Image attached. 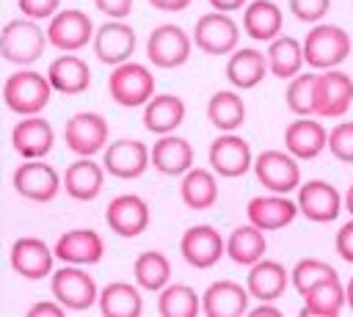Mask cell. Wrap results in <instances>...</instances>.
Listing matches in <instances>:
<instances>
[{"mask_svg":"<svg viewBox=\"0 0 353 317\" xmlns=\"http://www.w3.org/2000/svg\"><path fill=\"white\" fill-rule=\"evenodd\" d=\"M350 36L339 25L314 22V28L303 39V58L312 69H336L350 55Z\"/></svg>","mask_w":353,"mask_h":317,"instance_id":"1","label":"cell"},{"mask_svg":"<svg viewBox=\"0 0 353 317\" xmlns=\"http://www.w3.org/2000/svg\"><path fill=\"white\" fill-rule=\"evenodd\" d=\"M50 94H52L50 77L30 72V69L8 74L3 83V99H6L8 110H14L19 116H36L39 110H44L50 102Z\"/></svg>","mask_w":353,"mask_h":317,"instance_id":"2","label":"cell"},{"mask_svg":"<svg viewBox=\"0 0 353 317\" xmlns=\"http://www.w3.org/2000/svg\"><path fill=\"white\" fill-rule=\"evenodd\" d=\"M108 91H110V99L121 108H138V105H146L154 94V77L152 72L143 66V63H119L113 72H110V80H108Z\"/></svg>","mask_w":353,"mask_h":317,"instance_id":"3","label":"cell"},{"mask_svg":"<svg viewBox=\"0 0 353 317\" xmlns=\"http://www.w3.org/2000/svg\"><path fill=\"white\" fill-rule=\"evenodd\" d=\"M254 174L259 185L270 193H292L301 187V165L298 157L279 149H265L254 160Z\"/></svg>","mask_w":353,"mask_h":317,"instance_id":"4","label":"cell"},{"mask_svg":"<svg viewBox=\"0 0 353 317\" xmlns=\"http://www.w3.org/2000/svg\"><path fill=\"white\" fill-rule=\"evenodd\" d=\"M50 39L44 36V30L36 22L28 19H11L3 30H0V55L8 63H33L41 52L44 44Z\"/></svg>","mask_w":353,"mask_h":317,"instance_id":"5","label":"cell"},{"mask_svg":"<svg viewBox=\"0 0 353 317\" xmlns=\"http://www.w3.org/2000/svg\"><path fill=\"white\" fill-rule=\"evenodd\" d=\"M353 105V77L342 69H323L314 85V116L342 119Z\"/></svg>","mask_w":353,"mask_h":317,"instance_id":"6","label":"cell"},{"mask_svg":"<svg viewBox=\"0 0 353 317\" xmlns=\"http://www.w3.org/2000/svg\"><path fill=\"white\" fill-rule=\"evenodd\" d=\"M345 196L325 179H309L298 187V209L312 223H331L339 218Z\"/></svg>","mask_w":353,"mask_h":317,"instance_id":"7","label":"cell"},{"mask_svg":"<svg viewBox=\"0 0 353 317\" xmlns=\"http://www.w3.org/2000/svg\"><path fill=\"white\" fill-rule=\"evenodd\" d=\"M240 30L237 22L226 14V11H210L204 17L196 19L193 25V41L199 50L210 52V55H226L237 47Z\"/></svg>","mask_w":353,"mask_h":317,"instance_id":"8","label":"cell"},{"mask_svg":"<svg viewBox=\"0 0 353 317\" xmlns=\"http://www.w3.org/2000/svg\"><path fill=\"white\" fill-rule=\"evenodd\" d=\"M146 55L160 69L182 66L188 61V55H190V39L179 25H157L149 33Z\"/></svg>","mask_w":353,"mask_h":317,"instance_id":"9","label":"cell"},{"mask_svg":"<svg viewBox=\"0 0 353 317\" xmlns=\"http://www.w3.org/2000/svg\"><path fill=\"white\" fill-rule=\"evenodd\" d=\"M50 289L58 298V303L72 309V311H83L94 300H99L94 278L88 273H83L80 267H61V270H55L52 281H50Z\"/></svg>","mask_w":353,"mask_h":317,"instance_id":"10","label":"cell"},{"mask_svg":"<svg viewBox=\"0 0 353 317\" xmlns=\"http://www.w3.org/2000/svg\"><path fill=\"white\" fill-rule=\"evenodd\" d=\"M63 141L74 154L91 157L108 143V121L99 113H74L63 127Z\"/></svg>","mask_w":353,"mask_h":317,"instance_id":"11","label":"cell"},{"mask_svg":"<svg viewBox=\"0 0 353 317\" xmlns=\"http://www.w3.org/2000/svg\"><path fill=\"white\" fill-rule=\"evenodd\" d=\"M91 36H94V25H91L88 14H83L77 8H66V11L52 14L50 28H47L50 44L63 50V52H74V50L85 47Z\"/></svg>","mask_w":353,"mask_h":317,"instance_id":"12","label":"cell"},{"mask_svg":"<svg viewBox=\"0 0 353 317\" xmlns=\"http://www.w3.org/2000/svg\"><path fill=\"white\" fill-rule=\"evenodd\" d=\"M210 165L215 174L221 176H243L248 168H254V157H251V146L248 141H243L240 135H218L210 143Z\"/></svg>","mask_w":353,"mask_h":317,"instance_id":"13","label":"cell"},{"mask_svg":"<svg viewBox=\"0 0 353 317\" xmlns=\"http://www.w3.org/2000/svg\"><path fill=\"white\" fill-rule=\"evenodd\" d=\"M298 201L287 198V193H270V196H256L248 201L245 215L254 226H259L262 232H276L284 229L295 221L298 215Z\"/></svg>","mask_w":353,"mask_h":317,"instance_id":"14","label":"cell"},{"mask_svg":"<svg viewBox=\"0 0 353 317\" xmlns=\"http://www.w3.org/2000/svg\"><path fill=\"white\" fill-rule=\"evenodd\" d=\"M179 251H182L188 265H193V267H212L226 254V243H223V237L212 226L199 223V226H190L182 234Z\"/></svg>","mask_w":353,"mask_h":317,"instance_id":"15","label":"cell"},{"mask_svg":"<svg viewBox=\"0 0 353 317\" xmlns=\"http://www.w3.org/2000/svg\"><path fill=\"white\" fill-rule=\"evenodd\" d=\"M14 187L19 196H25L30 201H52L61 187V176L52 165L41 163V160H30L14 171Z\"/></svg>","mask_w":353,"mask_h":317,"instance_id":"16","label":"cell"},{"mask_svg":"<svg viewBox=\"0 0 353 317\" xmlns=\"http://www.w3.org/2000/svg\"><path fill=\"white\" fill-rule=\"evenodd\" d=\"M284 146L298 160H314L323 149H328V132L317 119L298 116L284 130Z\"/></svg>","mask_w":353,"mask_h":317,"instance_id":"17","label":"cell"},{"mask_svg":"<svg viewBox=\"0 0 353 317\" xmlns=\"http://www.w3.org/2000/svg\"><path fill=\"white\" fill-rule=\"evenodd\" d=\"M248 287L237 281H212L201 295V311L210 317H240L248 311Z\"/></svg>","mask_w":353,"mask_h":317,"instance_id":"18","label":"cell"},{"mask_svg":"<svg viewBox=\"0 0 353 317\" xmlns=\"http://www.w3.org/2000/svg\"><path fill=\"white\" fill-rule=\"evenodd\" d=\"M149 160H152V152L141 141L121 138V141H116L105 149L102 165H105V171H110L119 179H135L146 171Z\"/></svg>","mask_w":353,"mask_h":317,"instance_id":"19","label":"cell"},{"mask_svg":"<svg viewBox=\"0 0 353 317\" xmlns=\"http://www.w3.org/2000/svg\"><path fill=\"white\" fill-rule=\"evenodd\" d=\"M105 221L119 237H138L149 226V207L138 196H116L108 204Z\"/></svg>","mask_w":353,"mask_h":317,"instance_id":"20","label":"cell"},{"mask_svg":"<svg viewBox=\"0 0 353 317\" xmlns=\"http://www.w3.org/2000/svg\"><path fill=\"white\" fill-rule=\"evenodd\" d=\"M135 50V30L124 22H105L94 33V55L102 63L119 66L124 63Z\"/></svg>","mask_w":353,"mask_h":317,"instance_id":"21","label":"cell"},{"mask_svg":"<svg viewBox=\"0 0 353 317\" xmlns=\"http://www.w3.org/2000/svg\"><path fill=\"white\" fill-rule=\"evenodd\" d=\"M52 256L55 251H50L47 243L39 237H19L11 245V267L22 278H44L52 270Z\"/></svg>","mask_w":353,"mask_h":317,"instance_id":"22","label":"cell"},{"mask_svg":"<svg viewBox=\"0 0 353 317\" xmlns=\"http://www.w3.org/2000/svg\"><path fill=\"white\" fill-rule=\"evenodd\" d=\"M287 284H290L287 267L281 262L265 259V256L251 265L248 278H245V287H248V292L256 300H276V298H281L284 289H287Z\"/></svg>","mask_w":353,"mask_h":317,"instance_id":"23","label":"cell"},{"mask_svg":"<svg viewBox=\"0 0 353 317\" xmlns=\"http://www.w3.org/2000/svg\"><path fill=\"white\" fill-rule=\"evenodd\" d=\"M270 72L268 66V55L254 50V47H243V50H234L226 61V77L234 88H254L265 80V74Z\"/></svg>","mask_w":353,"mask_h":317,"instance_id":"24","label":"cell"},{"mask_svg":"<svg viewBox=\"0 0 353 317\" xmlns=\"http://www.w3.org/2000/svg\"><path fill=\"white\" fill-rule=\"evenodd\" d=\"M52 141H55V132H52L50 121L39 119V116H30L11 130V143H14L17 154H22L28 160L44 157L52 149Z\"/></svg>","mask_w":353,"mask_h":317,"instance_id":"25","label":"cell"},{"mask_svg":"<svg viewBox=\"0 0 353 317\" xmlns=\"http://www.w3.org/2000/svg\"><path fill=\"white\" fill-rule=\"evenodd\" d=\"M105 243L91 229H72L55 243V256L72 265H94L102 259Z\"/></svg>","mask_w":353,"mask_h":317,"instance_id":"26","label":"cell"},{"mask_svg":"<svg viewBox=\"0 0 353 317\" xmlns=\"http://www.w3.org/2000/svg\"><path fill=\"white\" fill-rule=\"evenodd\" d=\"M301 298H303L301 314H312V317H336L347 306V292H345L339 276H331V278L314 284Z\"/></svg>","mask_w":353,"mask_h":317,"instance_id":"27","label":"cell"},{"mask_svg":"<svg viewBox=\"0 0 353 317\" xmlns=\"http://www.w3.org/2000/svg\"><path fill=\"white\" fill-rule=\"evenodd\" d=\"M149 152H152V165L168 176L185 174L193 165V146L179 135H163Z\"/></svg>","mask_w":353,"mask_h":317,"instance_id":"28","label":"cell"},{"mask_svg":"<svg viewBox=\"0 0 353 317\" xmlns=\"http://www.w3.org/2000/svg\"><path fill=\"white\" fill-rule=\"evenodd\" d=\"M284 17L273 0H251L243 11V28L256 41H270L281 33Z\"/></svg>","mask_w":353,"mask_h":317,"instance_id":"29","label":"cell"},{"mask_svg":"<svg viewBox=\"0 0 353 317\" xmlns=\"http://www.w3.org/2000/svg\"><path fill=\"white\" fill-rule=\"evenodd\" d=\"M47 77H50V85L61 94H80L91 85V69L83 58L77 55H61L50 63L47 69Z\"/></svg>","mask_w":353,"mask_h":317,"instance_id":"30","label":"cell"},{"mask_svg":"<svg viewBox=\"0 0 353 317\" xmlns=\"http://www.w3.org/2000/svg\"><path fill=\"white\" fill-rule=\"evenodd\" d=\"M182 119H185V102L174 94L152 96L143 108V127L157 135H168L182 124Z\"/></svg>","mask_w":353,"mask_h":317,"instance_id":"31","label":"cell"},{"mask_svg":"<svg viewBox=\"0 0 353 317\" xmlns=\"http://www.w3.org/2000/svg\"><path fill=\"white\" fill-rule=\"evenodd\" d=\"M102 179H105V171L102 165H97L91 157H83L77 163H72L63 174V187L72 198L77 201H91L99 196L102 190Z\"/></svg>","mask_w":353,"mask_h":317,"instance_id":"32","label":"cell"},{"mask_svg":"<svg viewBox=\"0 0 353 317\" xmlns=\"http://www.w3.org/2000/svg\"><path fill=\"white\" fill-rule=\"evenodd\" d=\"M268 66H270V74L273 77H281V80H290L301 72V66L306 63L303 58V41L292 39V36H276L270 39V47H268Z\"/></svg>","mask_w":353,"mask_h":317,"instance_id":"33","label":"cell"},{"mask_svg":"<svg viewBox=\"0 0 353 317\" xmlns=\"http://www.w3.org/2000/svg\"><path fill=\"white\" fill-rule=\"evenodd\" d=\"M265 251H268V240H265L262 229L254 226L251 221L245 226H237L226 240V256L237 265H245V267L259 262L265 256Z\"/></svg>","mask_w":353,"mask_h":317,"instance_id":"34","label":"cell"},{"mask_svg":"<svg viewBox=\"0 0 353 317\" xmlns=\"http://www.w3.org/2000/svg\"><path fill=\"white\" fill-rule=\"evenodd\" d=\"M99 311L105 317H138L143 311V303L132 284L113 281L99 292Z\"/></svg>","mask_w":353,"mask_h":317,"instance_id":"35","label":"cell"},{"mask_svg":"<svg viewBox=\"0 0 353 317\" xmlns=\"http://www.w3.org/2000/svg\"><path fill=\"white\" fill-rule=\"evenodd\" d=\"M179 196L190 209H207L218 201V182L212 171L207 168H190L185 171V179L179 185Z\"/></svg>","mask_w":353,"mask_h":317,"instance_id":"36","label":"cell"},{"mask_svg":"<svg viewBox=\"0 0 353 317\" xmlns=\"http://www.w3.org/2000/svg\"><path fill=\"white\" fill-rule=\"evenodd\" d=\"M207 119L221 132H234L245 121V102L234 91H215L207 102Z\"/></svg>","mask_w":353,"mask_h":317,"instance_id":"37","label":"cell"},{"mask_svg":"<svg viewBox=\"0 0 353 317\" xmlns=\"http://www.w3.org/2000/svg\"><path fill=\"white\" fill-rule=\"evenodd\" d=\"M135 281L143 287V289H163L165 281L171 278V262L165 259V254L160 251H143L138 259H135Z\"/></svg>","mask_w":353,"mask_h":317,"instance_id":"38","label":"cell"},{"mask_svg":"<svg viewBox=\"0 0 353 317\" xmlns=\"http://www.w3.org/2000/svg\"><path fill=\"white\" fill-rule=\"evenodd\" d=\"M157 311L163 317H193L199 314V295L188 284H171L163 289L157 300Z\"/></svg>","mask_w":353,"mask_h":317,"instance_id":"39","label":"cell"},{"mask_svg":"<svg viewBox=\"0 0 353 317\" xmlns=\"http://www.w3.org/2000/svg\"><path fill=\"white\" fill-rule=\"evenodd\" d=\"M314 85H317L314 72H303V74L298 72L295 77H290L284 99L295 116H314Z\"/></svg>","mask_w":353,"mask_h":317,"instance_id":"40","label":"cell"},{"mask_svg":"<svg viewBox=\"0 0 353 317\" xmlns=\"http://www.w3.org/2000/svg\"><path fill=\"white\" fill-rule=\"evenodd\" d=\"M331 276H336L334 265H328V262H323V259L306 256V259H301V262L292 267L290 281H292V287L298 289V295H303V292H309L314 284H320V281H325V278H331Z\"/></svg>","mask_w":353,"mask_h":317,"instance_id":"41","label":"cell"},{"mask_svg":"<svg viewBox=\"0 0 353 317\" xmlns=\"http://www.w3.org/2000/svg\"><path fill=\"white\" fill-rule=\"evenodd\" d=\"M328 149L339 163L353 165V121H339L328 130Z\"/></svg>","mask_w":353,"mask_h":317,"instance_id":"42","label":"cell"},{"mask_svg":"<svg viewBox=\"0 0 353 317\" xmlns=\"http://www.w3.org/2000/svg\"><path fill=\"white\" fill-rule=\"evenodd\" d=\"M290 11L295 19L314 25L331 11V0H290Z\"/></svg>","mask_w":353,"mask_h":317,"instance_id":"43","label":"cell"},{"mask_svg":"<svg viewBox=\"0 0 353 317\" xmlns=\"http://www.w3.org/2000/svg\"><path fill=\"white\" fill-rule=\"evenodd\" d=\"M58 3L61 0H17L19 11L30 19H44V17H52L58 11Z\"/></svg>","mask_w":353,"mask_h":317,"instance_id":"44","label":"cell"},{"mask_svg":"<svg viewBox=\"0 0 353 317\" xmlns=\"http://www.w3.org/2000/svg\"><path fill=\"white\" fill-rule=\"evenodd\" d=\"M334 248H336V254H339L345 262L353 265V218L339 226V232H336V237H334Z\"/></svg>","mask_w":353,"mask_h":317,"instance_id":"45","label":"cell"},{"mask_svg":"<svg viewBox=\"0 0 353 317\" xmlns=\"http://www.w3.org/2000/svg\"><path fill=\"white\" fill-rule=\"evenodd\" d=\"M94 6L113 19H124L132 11V0H94Z\"/></svg>","mask_w":353,"mask_h":317,"instance_id":"46","label":"cell"},{"mask_svg":"<svg viewBox=\"0 0 353 317\" xmlns=\"http://www.w3.org/2000/svg\"><path fill=\"white\" fill-rule=\"evenodd\" d=\"M157 11H182L190 6V0H149Z\"/></svg>","mask_w":353,"mask_h":317,"instance_id":"47","label":"cell"},{"mask_svg":"<svg viewBox=\"0 0 353 317\" xmlns=\"http://www.w3.org/2000/svg\"><path fill=\"white\" fill-rule=\"evenodd\" d=\"M210 6L215 11H237V8L248 6V0H210Z\"/></svg>","mask_w":353,"mask_h":317,"instance_id":"48","label":"cell"},{"mask_svg":"<svg viewBox=\"0 0 353 317\" xmlns=\"http://www.w3.org/2000/svg\"><path fill=\"white\" fill-rule=\"evenodd\" d=\"M66 306H58V303H36L30 306V314H63Z\"/></svg>","mask_w":353,"mask_h":317,"instance_id":"49","label":"cell"},{"mask_svg":"<svg viewBox=\"0 0 353 317\" xmlns=\"http://www.w3.org/2000/svg\"><path fill=\"white\" fill-rule=\"evenodd\" d=\"M251 314H256V317H259V314H270V317H279V314H281V309H279V306H273L270 300H262L259 306H254V309H251Z\"/></svg>","mask_w":353,"mask_h":317,"instance_id":"50","label":"cell"},{"mask_svg":"<svg viewBox=\"0 0 353 317\" xmlns=\"http://www.w3.org/2000/svg\"><path fill=\"white\" fill-rule=\"evenodd\" d=\"M345 209L350 212V218H353V185L345 190Z\"/></svg>","mask_w":353,"mask_h":317,"instance_id":"51","label":"cell"},{"mask_svg":"<svg viewBox=\"0 0 353 317\" xmlns=\"http://www.w3.org/2000/svg\"><path fill=\"white\" fill-rule=\"evenodd\" d=\"M345 292H347V309L353 311V276H350V281L345 284Z\"/></svg>","mask_w":353,"mask_h":317,"instance_id":"52","label":"cell"}]
</instances>
